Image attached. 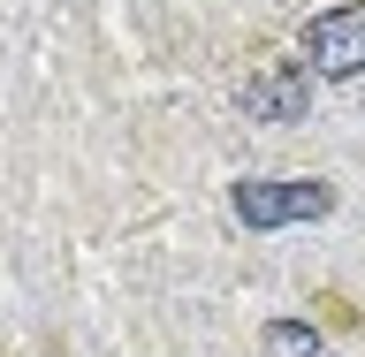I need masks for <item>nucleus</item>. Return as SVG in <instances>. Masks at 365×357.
<instances>
[{"label": "nucleus", "mask_w": 365, "mask_h": 357, "mask_svg": "<svg viewBox=\"0 0 365 357\" xmlns=\"http://www.w3.org/2000/svg\"><path fill=\"white\" fill-rule=\"evenodd\" d=\"M297 61L327 76V84H350L365 76V0H342V8H319L297 38Z\"/></svg>", "instance_id": "f03ea898"}, {"label": "nucleus", "mask_w": 365, "mask_h": 357, "mask_svg": "<svg viewBox=\"0 0 365 357\" xmlns=\"http://www.w3.org/2000/svg\"><path fill=\"white\" fill-rule=\"evenodd\" d=\"M259 342H267V357H335V350H327V335L304 327V319H274Z\"/></svg>", "instance_id": "20e7f679"}, {"label": "nucleus", "mask_w": 365, "mask_h": 357, "mask_svg": "<svg viewBox=\"0 0 365 357\" xmlns=\"http://www.w3.org/2000/svg\"><path fill=\"white\" fill-rule=\"evenodd\" d=\"M228 205H236V221H244L251 236H274V228H289V221H319V213H335V190H327L319 175H289V182L244 175L236 190H228Z\"/></svg>", "instance_id": "f257e3e1"}, {"label": "nucleus", "mask_w": 365, "mask_h": 357, "mask_svg": "<svg viewBox=\"0 0 365 357\" xmlns=\"http://www.w3.org/2000/svg\"><path fill=\"white\" fill-rule=\"evenodd\" d=\"M304 107H312V68L304 61H274L244 84V114H259V122H297Z\"/></svg>", "instance_id": "7ed1b4c3"}]
</instances>
